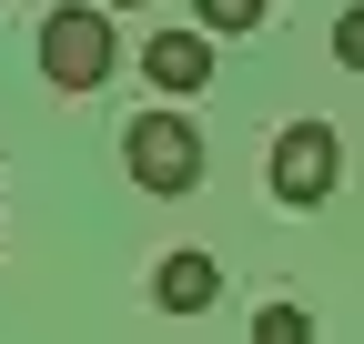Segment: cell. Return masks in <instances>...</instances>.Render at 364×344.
<instances>
[{
    "label": "cell",
    "instance_id": "obj_4",
    "mask_svg": "<svg viewBox=\"0 0 364 344\" xmlns=\"http://www.w3.org/2000/svg\"><path fill=\"white\" fill-rule=\"evenodd\" d=\"M142 71H152L162 102H193L203 81H213V41H203V31H152V41H142Z\"/></svg>",
    "mask_w": 364,
    "mask_h": 344
},
{
    "label": "cell",
    "instance_id": "obj_3",
    "mask_svg": "<svg viewBox=\"0 0 364 344\" xmlns=\"http://www.w3.org/2000/svg\"><path fill=\"white\" fill-rule=\"evenodd\" d=\"M334 172H344V142H334V122H284L273 132V203H294V213H314L334 193Z\"/></svg>",
    "mask_w": 364,
    "mask_h": 344
},
{
    "label": "cell",
    "instance_id": "obj_8",
    "mask_svg": "<svg viewBox=\"0 0 364 344\" xmlns=\"http://www.w3.org/2000/svg\"><path fill=\"white\" fill-rule=\"evenodd\" d=\"M334 61H344V71H364V0L334 21Z\"/></svg>",
    "mask_w": 364,
    "mask_h": 344
},
{
    "label": "cell",
    "instance_id": "obj_2",
    "mask_svg": "<svg viewBox=\"0 0 364 344\" xmlns=\"http://www.w3.org/2000/svg\"><path fill=\"white\" fill-rule=\"evenodd\" d=\"M122 162H132L142 193H193V183H203V132H193V112H132Z\"/></svg>",
    "mask_w": 364,
    "mask_h": 344
},
{
    "label": "cell",
    "instance_id": "obj_7",
    "mask_svg": "<svg viewBox=\"0 0 364 344\" xmlns=\"http://www.w3.org/2000/svg\"><path fill=\"white\" fill-rule=\"evenodd\" d=\"M193 21H203V41L213 31H263V0H193Z\"/></svg>",
    "mask_w": 364,
    "mask_h": 344
},
{
    "label": "cell",
    "instance_id": "obj_5",
    "mask_svg": "<svg viewBox=\"0 0 364 344\" xmlns=\"http://www.w3.org/2000/svg\"><path fill=\"white\" fill-rule=\"evenodd\" d=\"M213 294H223L213 253H162V264H152V304L162 314H213Z\"/></svg>",
    "mask_w": 364,
    "mask_h": 344
},
{
    "label": "cell",
    "instance_id": "obj_6",
    "mask_svg": "<svg viewBox=\"0 0 364 344\" xmlns=\"http://www.w3.org/2000/svg\"><path fill=\"white\" fill-rule=\"evenodd\" d=\"M253 344H314V314L304 304H263L253 314Z\"/></svg>",
    "mask_w": 364,
    "mask_h": 344
},
{
    "label": "cell",
    "instance_id": "obj_9",
    "mask_svg": "<svg viewBox=\"0 0 364 344\" xmlns=\"http://www.w3.org/2000/svg\"><path fill=\"white\" fill-rule=\"evenodd\" d=\"M102 11H142V0H102Z\"/></svg>",
    "mask_w": 364,
    "mask_h": 344
},
{
    "label": "cell",
    "instance_id": "obj_1",
    "mask_svg": "<svg viewBox=\"0 0 364 344\" xmlns=\"http://www.w3.org/2000/svg\"><path fill=\"white\" fill-rule=\"evenodd\" d=\"M112 61H122V41H112L102 0H61L51 21H41V81H51V92H102Z\"/></svg>",
    "mask_w": 364,
    "mask_h": 344
}]
</instances>
